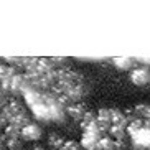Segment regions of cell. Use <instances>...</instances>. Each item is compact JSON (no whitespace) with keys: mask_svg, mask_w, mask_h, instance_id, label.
<instances>
[{"mask_svg":"<svg viewBox=\"0 0 150 150\" xmlns=\"http://www.w3.org/2000/svg\"><path fill=\"white\" fill-rule=\"evenodd\" d=\"M110 63L114 64L115 68L119 71H130L134 69V68L139 64V61H137V56L132 58V56H125V58H114V59H110Z\"/></svg>","mask_w":150,"mask_h":150,"instance_id":"7","label":"cell"},{"mask_svg":"<svg viewBox=\"0 0 150 150\" xmlns=\"http://www.w3.org/2000/svg\"><path fill=\"white\" fill-rule=\"evenodd\" d=\"M7 125H8V120H7V119L4 117V115L0 114V132H4Z\"/></svg>","mask_w":150,"mask_h":150,"instance_id":"19","label":"cell"},{"mask_svg":"<svg viewBox=\"0 0 150 150\" xmlns=\"http://www.w3.org/2000/svg\"><path fill=\"white\" fill-rule=\"evenodd\" d=\"M31 122H33V117L30 115V112H28V110L20 112L18 115H15V117H12V119L8 120L10 125H13V127L20 129V130H22L23 127H27L28 124H31Z\"/></svg>","mask_w":150,"mask_h":150,"instance_id":"9","label":"cell"},{"mask_svg":"<svg viewBox=\"0 0 150 150\" xmlns=\"http://www.w3.org/2000/svg\"><path fill=\"white\" fill-rule=\"evenodd\" d=\"M17 73H18L17 68H13L12 64H7V63H2V64H0V83L10 81Z\"/></svg>","mask_w":150,"mask_h":150,"instance_id":"11","label":"cell"},{"mask_svg":"<svg viewBox=\"0 0 150 150\" xmlns=\"http://www.w3.org/2000/svg\"><path fill=\"white\" fill-rule=\"evenodd\" d=\"M110 119L112 125H119V127H129V115L127 110H122L119 107H110Z\"/></svg>","mask_w":150,"mask_h":150,"instance_id":"8","label":"cell"},{"mask_svg":"<svg viewBox=\"0 0 150 150\" xmlns=\"http://www.w3.org/2000/svg\"><path fill=\"white\" fill-rule=\"evenodd\" d=\"M2 147H5V140H4V137H2V134H0V149Z\"/></svg>","mask_w":150,"mask_h":150,"instance_id":"21","label":"cell"},{"mask_svg":"<svg viewBox=\"0 0 150 150\" xmlns=\"http://www.w3.org/2000/svg\"><path fill=\"white\" fill-rule=\"evenodd\" d=\"M94 122H96V112H94V110H88L86 115L78 122V125H79L81 130H86V129H88L89 125H93Z\"/></svg>","mask_w":150,"mask_h":150,"instance_id":"14","label":"cell"},{"mask_svg":"<svg viewBox=\"0 0 150 150\" xmlns=\"http://www.w3.org/2000/svg\"><path fill=\"white\" fill-rule=\"evenodd\" d=\"M5 147L8 150H22L23 149V140L22 139H12L5 142Z\"/></svg>","mask_w":150,"mask_h":150,"instance_id":"17","label":"cell"},{"mask_svg":"<svg viewBox=\"0 0 150 150\" xmlns=\"http://www.w3.org/2000/svg\"><path fill=\"white\" fill-rule=\"evenodd\" d=\"M104 135H107V134H104L99 129V125H97V122H94L93 125H89L86 130H83V134H81V147H83V150H97V144H99V140H101Z\"/></svg>","mask_w":150,"mask_h":150,"instance_id":"1","label":"cell"},{"mask_svg":"<svg viewBox=\"0 0 150 150\" xmlns=\"http://www.w3.org/2000/svg\"><path fill=\"white\" fill-rule=\"evenodd\" d=\"M22 150H28V149H22Z\"/></svg>","mask_w":150,"mask_h":150,"instance_id":"22","label":"cell"},{"mask_svg":"<svg viewBox=\"0 0 150 150\" xmlns=\"http://www.w3.org/2000/svg\"><path fill=\"white\" fill-rule=\"evenodd\" d=\"M61 150H83L79 140H74V139H66L64 145L61 147Z\"/></svg>","mask_w":150,"mask_h":150,"instance_id":"16","label":"cell"},{"mask_svg":"<svg viewBox=\"0 0 150 150\" xmlns=\"http://www.w3.org/2000/svg\"><path fill=\"white\" fill-rule=\"evenodd\" d=\"M129 76H130V81H132L134 86L144 88V86L150 84V66H145V64H140V63H139V64L129 73Z\"/></svg>","mask_w":150,"mask_h":150,"instance_id":"3","label":"cell"},{"mask_svg":"<svg viewBox=\"0 0 150 150\" xmlns=\"http://www.w3.org/2000/svg\"><path fill=\"white\" fill-rule=\"evenodd\" d=\"M25 110H28L27 104H25V101L18 99V97H12V96H10L5 102L0 104V114L4 115L7 120H10L12 117L18 115L20 112H25Z\"/></svg>","mask_w":150,"mask_h":150,"instance_id":"2","label":"cell"},{"mask_svg":"<svg viewBox=\"0 0 150 150\" xmlns=\"http://www.w3.org/2000/svg\"><path fill=\"white\" fill-rule=\"evenodd\" d=\"M88 110L89 109L84 102H73V104H69V106L66 107V115L71 117L73 120H76V122H79L84 115H86Z\"/></svg>","mask_w":150,"mask_h":150,"instance_id":"6","label":"cell"},{"mask_svg":"<svg viewBox=\"0 0 150 150\" xmlns=\"http://www.w3.org/2000/svg\"><path fill=\"white\" fill-rule=\"evenodd\" d=\"M64 142H66V139L58 132H50L48 137H46V145L51 150H61V147L64 145Z\"/></svg>","mask_w":150,"mask_h":150,"instance_id":"10","label":"cell"},{"mask_svg":"<svg viewBox=\"0 0 150 150\" xmlns=\"http://www.w3.org/2000/svg\"><path fill=\"white\" fill-rule=\"evenodd\" d=\"M96 122L104 134L109 132V129L112 127V119H110V107H102L97 110L96 114Z\"/></svg>","mask_w":150,"mask_h":150,"instance_id":"5","label":"cell"},{"mask_svg":"<svg viewBox=\"0 0 150 150\" xmlns=\"http://www.w3.org/2000/svg\"><path fill=\"white\" fill-rule=\"evenodd\" d=\"M43 137V129L38 122H33L28 124L27 127L22 129V140L23 142H38Z\"/></svg>","mask_w":150,"mask_h":150,"instance_id":"4","label":"cell"},{"mask_svg":"<svg viewBox=\"0 0 150 150\" xmlns=\"http://www.w3.org/2000/svg\"><path fill=\"white\" fill-rule=\"evenodd\" d=\"M2 137H4V140H12V139H22V130L17 127H13V125H7L5 127V130L2 132Z\"/></svg>","mask_w":150,"mask_h":150,"instance_id":"13","label":"cell"},{"mask_svg":"<svg viewBox=\"0 0 150 150\" xmlns=\"http://www.w3.org/2000/svg\"><path fill=\"white\" fill-rule=\"evenodd\" d=\"M115 145H117V142L109 135H104L99 140L97 144V150H115Z\"/></svg>","mask_w":150,"mask_h":150,"instance_id":"15","label":"cell"},{"mask_svg":"<svg viewBox=\"0 0 150 150\" xmlns=\"http://www.w3.org/2000/svg\"><path fill=\"white\" fill-rule=\"evenodd\" d=\"M31 150H48V149H46V147H45V145H40V144H35V145H33V149H31Z\"/></svg>","mask_w":150,"mask_h":150,"instance_id":"20","label":"cell"},{"mask_svg":"<svg viewBox=\"0 0 150 150\" xmlns=\"http://www.w3.org/2000/svg\"><path fill=\"white\" fill-rule=\"evenodd\" d=\"M8 97H10V96L7 94V91L4 89V86L0 84V104H2V102H5L7 99H8Z\"/></svg>","mask_w":150,"mask_h":150,"instance_id":"18","label":"cell"},{"mask_svg":"<svg viewBox=\"0 0 150 150\" xmlns=\"http://www.w3.org/2000/svg\"><path fill=\"white\" fill-rule=\"evenodd\" d=\"M107 135L112 137V139L117 140V142H124V140H125V137H127V129H125V127H119V125H112V127L109 129Z\"/></svg>","mask_w":150,"mask_h":150,"instance_id":"12","label":"cell"}]
</instances>
